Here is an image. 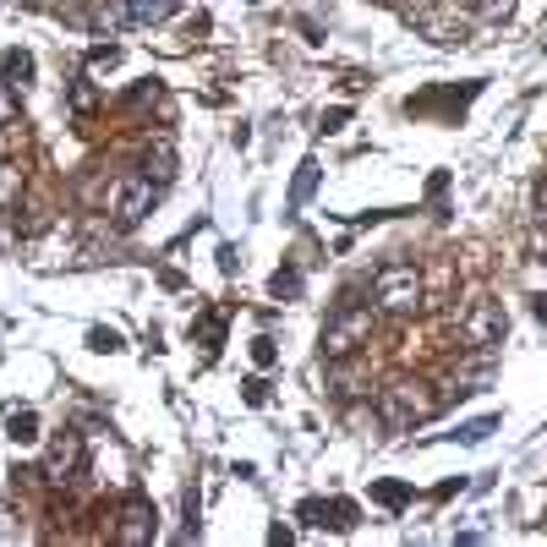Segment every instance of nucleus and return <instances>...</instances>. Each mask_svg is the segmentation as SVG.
<instances>
[{"mask_svg":"<svg viewBox=\"0 0 547 547\" xmlns=\"http://www.w3.org/2000/svg\"><path fill=\"white\" fill-rule=\"evenodd\" d=\"M367 290H372V307L383 318H416L427 307V274L416 263H383Z\"/></svg>","mask_w":547,"mask_h":547,"instance_id":"nucleus-1","label":"nucleus"},{"mask_svg":"<svg viewBox=\"0 0 547 547\" xmlns=\"http://www.w3.org/2000/svg\"><path fill=\"white\" fill-rule=\"evenodd\" d=\"M378 307H367V301H334L329 323H323V362H334V356H362L372 345V334H378Z\"/></svg>","mask_w":547,"mask_h":547,"instance_id":"nucleus-2","label":"nucleus"},{"mask_svg":"<svg viewBox=\"0 0 547 547\" xmlns=\"http://www.w3.org/2000/svg\"><path fill=\"white\" fill-rule=\"evenodd\" d=\"M444 405L449 400H444V389H438V383H427V378H394L389 389H383L378 411H383V422H389V427H416V422H433Z\"/></svg>","mask_w":547,"mask_h":547,"instance_id":"nucleus-3","label":"nucleus"},{"mask_svg":"<svg viewBox=\"0 0 547 547\" xmlns=\"http://www.w3.org/2000/svg\"><path fill=\"white\" fill-rule=\"evenodd\" d=\"M471 0H433L427 11H416L411 28H422V39L444 44V50H455V44H471Z\"/></svg>","mask_w":547,"mask_h":547,"instance_id":"nucleus-4","label":"nucleus"},{"mask_svg":"<svg viewBox=\"0 0 547 547\" xmlns=\"http://www.w3.org/2000/svg\"><path fill=\"white\" fill-rule=\"evenodd\" d=\"M487 88V77H471V83H449V88H427V93H411L405 99V115H433V121L455 126L465 110H471V99Z\"/></svg>","mask_w":547,"mask_h":547,"instance_id":"nucleus-5","label":"nucleus"},{"mask_svg":"<svg viewBox=\"0 0 547 547\" xmlns=\"http://www.w3.org/2000/svg\"><path fill=\"white\" fill-rule=\"evenodd\" d=\"M44 487H72L77 476L88 471V444H83V433H72V427H66V433H55L50 438V449H44Z\"/></svg>","mask_w":547,"mask_h":547,"instance_id":"nucleus-6","label":"nucleus"},{"mask_svg":"<svg viewBox=\"0 0 547 547\" xmlns=\"http://www.w3.org/2000/svg\"><path fill=\"white\" fill-rule=\"evenodd\" d=\"M509 334V318L498 301H471V307L460 312V340L465 351H493V345H504Z\"/></svg>","mask_w":547,"mask_h":547,"instance_id":"nucleus-7","label":"nucleus"},{"mask_svg":"<svg viewBox=\"0 0 547 547\" xmlns=\"http://www.w3.org/2000/svg\"><path fill=\"white\" fill-rule=\"evenodd\" d=\"M110 537L121 542V547H148V542L159 537V526H154V504H148L143 493H132V498L121 504V515H115Z\"/></svg>","mask_w":547,"mask_h":547,"instance_id":"nucleus-8","label":"nucleus"},{"mask_svg":"<svg viewBox=\"0 0 547 547\" xmlns=\"http://www.w3.org/2000/svg\"><path fill=\"white\" fill-rule=\"evenodd\" d=\"M137 170H143L148 181H159V186L176 181V143H170L165 132L148 137V143H143V159H137Z\"/></svg>","mask_w":547,"mask_h":547,"instance_id":"nucleus-9","label":"nucleus"},{"mask_svg":"<svg viewBox=\"0 0 547 547\" xmlns=\"http://www.w3.org/2000/svg\"><path fill=\"white\" fill-rule=\"evenodd\" d=\"M329 389L340 394V400H356V394L367 389V362L362 356H334L329 362Z\"/></svg>","mask_w":547,"mask_h":547,"instance_id":"nucleus-10","label":"nucleus"},{"mask_svg":"<svg viewBox=\"0 0 547 547\" xmlns=\"http://www.w3.org/2000/svg\"><path fill=\"white\" fill-rule=\"evenodd\" d=\"M192 345H203V356H197L203 367L214 362V356H219V345H225V312H219V307H208L203 318L192 323Z\"/></svg>","mask_w":547,"mask_h":547,"instance_id":"nucleus-11","label":"nucleus"},{"mask_svg":"<svg viewBox=\"0 0 547 547\" xmlns=\"http://www.w3.org/2000/svg\"><path fill=\"white\" fill-rule=\"evenodd\" d=\"M0 83H6L11 93H22L33 83V55L28 50H6L0 55Z\"/></svg>","mask_w":547,"mask_h":547,"instance_id":"nucleus-12","label":"nucleus"},{"mask_svg":"<svg viewBox=\"0 0 547 547\" xmlns=\"http://www.w3.org/2000/svg\"><path fill=\"white\" fill-rule=\"evenodd\" d=\"M318 181H323V165H318V159H301L285 203H290V208H307V203H312V192H318Z\"/></svg>","mask_w":547,"mask_h":547,"instance_id":"nucleus-13","label":"nucleus"},{"mask_svg":"<svg viewBox=\"0 0 547 547\" xmlns=\"http://www.w3.org/2000/svg\"><path fill=\"white\" fill-rule=\"evenodd\" d=\"M181 0H126V17H132V28H154V22L176 17Z\"/></svg>","mask_w":547,"mask_h":547,"instance_id":"nucleus-14","label":"nucleus"},{"mask_svg":"<svg viewBox=\"0 0 547 547\" xmlns=\"http://www.w3.org/2000/svg\"><path fill=\"white\" fill-rule=\"evenodd\" d=\"M411 482H394V476H383V482H372V504H383L389 515H400L405 504H411Z\"/></svg>","mask_w":547,"mask_h":547,"instance_id":"nucleus-15","label":"nucleus"},{"mask_svg":"<svg viewBox=\"0 0 547 547\" xmlns=\"http://www.w3.org/2000/svg\"><path fill=\"white\" fill-rule=\"evenodd\" d=\"M6 438L11 444H39V411H11V422H6Z\"/></svg>","mask_w":547,"mask_h":547,"instance_id":"nucleus-16","label":"nucleus"},{"mask_svg":"<svg viewBox=\"0 0 547 547\" xmlns=\"http://www.w3.org/2000/svg\"><path fill=\"white\" fill-rule=\"evenodd\" d=\"M345 416H351V427H356L362 438H378L383 427H389V422H383V411H372L367 400H351V411H345Z\"/></svg>","mask_w":547,"mask_h":547,"instance_id":"nucleus-17","label":"nucleus"},{"mask_svg":"<svg viewBox=\"0 0 547 547\" xmlns=\"http://www.w3.org/2000/svg\"><path fill=\"white\" fill-rule=\"evenodd\" d=\"M269 296L274 301H296L301 296V269H296V263H285V269L269 274Z\"/></svg>","mask_w":547,"mask_h":547,"instance_id":"nucleus-18","label":"nucleus"},{"mask_svg":"<svg viewBox=\"0 0 547 547\" xmlns=\"http://www.w3.org/2000/svg\"><path fill=\"white\" fill-rule=\"evenodd\" d=\"M329 526L334 531H356L362 526V504H356V498H329Z\"/></svg>","mask_w":547,"mask_h":547,"instance_id":"nucleus-19","label":"nucleus"},{"mask_svg":"<svg viewBox=\"0 0 547 547\" xmlns=\"http://www.w3.org/2000/svg\"><path fill=\"white\" fill-rule=\"evenodd\" d=\"M28 148V126L22 121H0V165H11V154Z\"/></svg>","mask_w":547,"mask_h":547,"instance_id":"nucleus-20","label":"nucleus"},{"mask_svg":"<svg viewBox=\"0 0 547 547\" xmlns=\"http://www.w3.org/2000/svg\"><path fill=\"white\" fill-rule=\"evenodd\" d=\"M498 433V416H476V422H465L460 433H449L455 444H487V438Z\"/></svg>","mask_w":547,"mask_h":547,"instance_id":"nucleus-21","label":"nucleus"},{"mask_svg":"<svg viewBox=\"0 0 547 547\" xmlns=\"http://www.w3.org/2000/svg\"><path fill=\"white\" fill-rule=\"evenodd\" d=\"M66 104H72L77 115H93V110H99V93H93V83H88V77H77V83L66 88Z\"/></svg>","mask_w":547,"mask_h":547,"instance_id":"nucleus-22","label":"nucleus"},{"mask_svg":"<svg viewBox=\"0 0 547 547\" xmlns=\"http://www.w3.org/2000/svg\"><path fill=\"white\" fill-rule=\"evenodd\" d=\"M515 11V0H471V17L476 22H504Z\"/></svg>","mask_w":547,"mask_h":547,"instance_id":"nucleus-23","label":"nucleus"},{"mask_svg":"<svg viewBox=\"0 0 547 547\" xmlns=\"http://www.w3.org/2000/svg\"><path fill=\"white\" fill-rule=\"evenodd\" d=\"M0 203H22V165H0Z\"/></svg>","mask_w":547,"mask_h":547,"instance_id":"nucleus-24","label":"nucleus"},{"mask_svg":"<svg viewBox=\"0 0 547 547\" xmlns=\"http://www.w3.org/2000/svg\"><path fill=\"white\" fill-rule=\"evenodd\" d=\"M121 329H88V351H99V356H115L121 351Z\"/></svg>","mask_w":547,"mask_h":547,"instance_id":"nucleus-25","label":"nucleus"},{"mask_svg":"<svg viewBox=\"0 0 547 547\" xmlns=\"http://www.w3.org/2000/svg\"><path fill=\"white\" fill-rule=\"evenodd\" d=\"M252 362H258L263 372L279 367V340H274V334H258V340H252Z\"/></svg>","mask_w":547,"mask_h":547,"instance_id":"nucleus-26","label":"nucleus"},{"mask_svg":"<svg viewBox=\"0 0 547 547\" xmlns=\"http://www.w3.org/2000/svg\"><path fill=\"white\" fill-rule=\"evenodd\" d=\"M296 520H307V526H329V498H307V504L296 509Z\"/></svg>","mask_w":547,"mask_h":547,"instance_id":"nucleus-27","label":"nucleus"},{"mask_svg":"<svg viewBox=\"0 0 547 547\" xmlns=\"http://www.w3.org/2000/svg\"><path fill=\"white\" fill-rule=\"evenodd\" d=\"M351 121V104H334V110H323L318 115V137H329V132H340V126Z\"/></svg>","mask_w":547,"mask_h":547,"instance_id":"nucleus-28","label":"nucleus"},{"mask_svg":"<svg viewBox=\"0 0 547 547\" xmlns=\"http://www.w3.org/2000/svg\"><path fill=\"white\" fill-rule=\"evenodd\" d=\"M241 400H247L252 411H263V405H269V378H247L241 383Z\"/></svg>","mask_w":547,"mask_h":547,"instance_id":"nucleus-29","label":"nucleus"},{"mask_svg":"<svg viewBox=\"0 0 547 547\" xmlns=\"http://www.w3.org/2000/svg\"><path fill=\"white\" fill-rule=\"evenodd\" d=\"M88 66H121V44H93Z\"/></svg>","mask_w":547,"mask_h":547,"instance_id":"nucleus-30","label":"nucleus"},{"mask_svg":"<svg viewBox=\"0 0 547 547\" xmlns=\"http://www.w3.org/2000/svg\"><path fill=\"white\" fill-rule=\"evenodd\" d=\"M449 192V170H433V181H427V197H433V203H438V197H444Z\"/></svg>","mask_w":547,"mask_h":547,"instance_id":"nucleus-31","label":"nucleus"},{"mask_svg":"<svg viewBox=\"0 0 547 547\" xmlns=\"http://www.w3.org/2000/svg\"><path fill=\"white\" fill-rule=\"evenodd\" d=\"M531 252H537V263H547V219L537 225V236H531Z\"/></svg>","mask_w":547,"mask_h":547,"instance_id":"nucleus-32","label":"nucleus"},{"mask_svg":"<svg viewBox=\"0 0 547 547\" xmlns=\"http://www.w3.org/2000/svg\"><path fill=\"white\" fill-rule=\"evenodd\" d=\"M537 219H547V170L537 176Z\"/></svg>","mask_w":547,"mask_h":547,"instance_id":"nucleus-33","label":"nucleus"},{"mask_svg":"<svg viewBox=\"0 0 547 547\" xmlns=\"http://www.w3.org/2000/svg\"><path fill=\"white\" fill-rule=\"evenodd\" d=\"M531 312H537V323H547V301H542V296L531 301Z\"/></svg>","mask_w":547,"mask_h":547,"instance_id":"nucleus-34","label":"nucleus"},{"mask_svg":"<svg viewBox=\"0 0 547 547\" xmlns=\"http://www.w3.org/2000/svg\"><path fill=\"white\" fill-rule=\"evenodd\" d=\"M542 50H547V22H542Z\"/></svg>","mask_w":547,"mask_h":547,"instance_id":"nucleus-35","label":"nucleus"}]
</instances>
